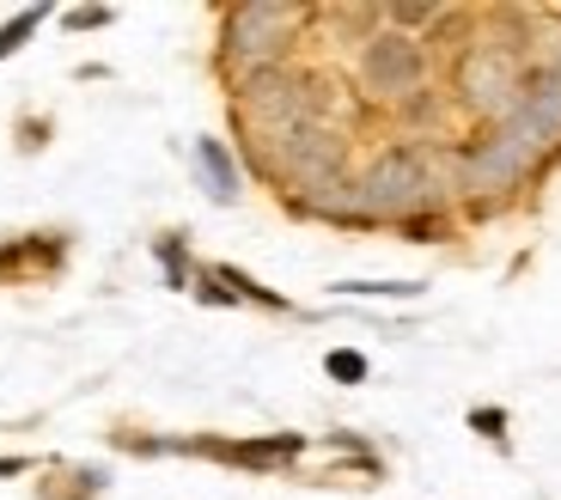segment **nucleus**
<instances>
[{"instance_id":"1","label":"nucleus","mask_w":561,"mask_h":500,"mask_svg":"<svg viewBox=\"0 0 561 500\" xmlns=\"http://www.w3.org/2000/svg\"><path fill=\"white\" fill-rule=\"evenodd\" d=\"M434 202V178L409 147H391L385 159H373V171L360 178V208L366 214H415Z\"/></svg>"},{"instance_id":"12","label":"nucleus","mask_w":561,"mask_h":500,"mask_svg":"<svg viewBox=\"0 0 561 500\" xmlns=\"http://www.w3.org/2000/svg\"><path fill=\"white\" fill-rule=\"evenodd\" d=\"M68 25L73 31H92V25H111V13H104V7H80V13H68Z\"/></svg>"},{"instance_id":"10","label":"nucleus","mask_w":561,"mask_h":500,"mask_svg":"<svg viewBox=\"0 0 561 500\" xmlns=\"http://www.w3.org/2000/svg\"><path fill=\"white\" fill-rule=\"evenodd\" d=\"M323 366H330V378H342V385H360V378H366V361L354 354V348H336Z\"/></svg>"},{"instance_id":"11","label":"nucleus","mask_w":561,"mask_h":500,"mask_svg":"<svg viewBox=\"0 0 561 500\" xmlns=\"http://www.w3.org/2000/svg\"><path fill=\"white\" fill-rule=\"evenodd\" d=\"M37 19H43V7H31V13H19V19H13V25L0 31V56H13L19 43H25V37H31V31H37Z\"/></svg>"},{"instance_id":"5","label":"nucleus","mask_w":561,"mask_h":500,"mask_svg":"<svg viewBox=\"0 0 561 500\" xmlns=\"http://www.w3.org/2000/svg\"><path fill=\"white\" fill-rule=\"evenodd\" d=\"M360 73H366L373 92L403 98V92H415V80H421V49L409 37H397V31H391V37H373V43H366Z\"/></svg>"},{"instance_id":"3","label":"nucleus","mask_w":561,"mask_h":500,"mask_svg":"<svg viewBox=\"0 0 561 500\" xmlns=\"http://www.w3.org/2000/svg\"><path fill=\"white\" fill-rule=\"evenodd\" d=\"M531 140L519 135V128H494L489 140H477L470 154H463V183L470 190H506V183H519L525 178V166H531Z\"/></svg>"},{"instance_id":"14","label":"nucleus","mask_w":561,"mask_h":500,"mask_svg":"<svg viewBox=\"0 0 561 500\" xmlns=\"http://www.w3.org/2000/svg\"><path fill=\"white\" fill-rule=\"evenodd\" d=\"M13 470H25V458H0V476H13Z\"/></svg>"},{"instance_id":"8","label":"nucleus","mask_w":561,"mask_h":500,"mask_svg":"<svg viewBox=\"0 0 561 500\" xmlns=\"http://www.w3.org/2000/svg\"><path fill=\"white\" fill-rule=\"evenodd\" d=\"M196 166L208 171V190H214V202H232V190H239V178H232V159L220 154V140H202V147H196Z\"/></svg>"},{"instance_id":"15","label":"nucleus","mask_w":561,"mask_h":500,"mask_svg":"<svg viewBox=\"0 0 561 500\" xmlns=\"http://www.w3.org/2000/svg\"><path fill=\"white\" fill-rule=\"evenodd\" d=\"M556 68H561V61H556Z\"/></svg>"},{"instance_id":"7","label":"nucleus","mask_w":561,"mask_h":500,"mask_svg":"<svg viewBox=\"0 0 561 500\" xmlns=\"http://www.w3.org/2000/svg\"><path fill=\"white\" fill-rule=\"evenodd\" d=\"M463 92H470V104H482V111H489V104L506 111V92H513V86H506V56L501 49H477V56L463 61Z\"/></svg>"},{"instance_id":"6","label":"nucleus","mask_w":561,"mask_h":500,"mask_svg":"<svg viewBox=\"0 0 561 500\" xmlns=\"http://www.w3.org/2000/svg\"><path fill=\"white\" fill-rule=\"evenodd\" d=\"M280 154H287V171H294L306 190H336V171H342V140L336 135L294 128V135H280Z\"/></svg>"},{"instance_id":"4","label":"nucleus","mask_w":561,"mask_h":500,"mask_svg":"<svg viewBox=\"0 0 561 500\" xmlns=\"http://www.w3.org/2000/svg\"><path fill=\"white\" fill-rule=\"evenodd\" d=\"M506 128H519L531 147L561 135V68H543L519 86V98L506 104Z\"/></svg>"},{"instance_id":"2","label":"nucleus","mask_w":561,"mask_h":500,"mask_svg":"<svg viewBox=\"0 0 561 500\" xmlns=\"http://www.w3.org/2000/svg\"><path fill=\"white\" fill-rule=\"evenodd\" d=\"M299 13L294 7H239V13L226 19V56L244 61V68H268V61L287 49V37H294Z\"/></svg>"},{"instance_id":"13","label":"nucleus","mask_w":561,"mask_h":500,"mask_svg":"<svg viewBox=\"0 0 561 500\" xmlns=\"http://www.w3.org/2000/svg\"><path fill=\"white\" fill-rule=\"evenodd\" d=\"M434 13H439V7H391V19H397V25H427Z\"/></svg>"},{"instance_id":"9","label":"nucleus","mask_w":561,"mask_h":500,"mask_svg":"<svg viewBox=\"0 0 561 500\" xmlns=\"http://www.w3.org/2000/svg\"><path fill=\"white\" fill-rule=\"evenodd\" d=\"M342 293H366V299H415V281H348Z\"/></svg>"}]
</instances>
